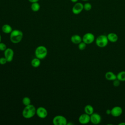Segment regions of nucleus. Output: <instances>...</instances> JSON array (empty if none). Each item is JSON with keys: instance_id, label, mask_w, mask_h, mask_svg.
<instances>
[{"instance_id": "a211bd4d", "label": "nucleus", "mask_w": 125, "mask_h": 125, "mask_svg": "<svg viewBox=\"0 0 125 125\" xmlns=\"http://www.w3.org/2000/svg\"><path fill=\"white\" fill-rule=\"evenodd\" d=\"M31 65L33 67L37 68V67H39L40 65V64H41L40 59L37 58V57L33 59L32 60V61H31Z\"/></svg>"}, {"instance_id": "5701e85b", "label": "nucleus", "mask_w": 125, "mask_h": 125, "mask_svg": "<svg viewBox=\"0 0 125 125\" xmlns=\"http://www.w3.org/2000/svg\"><path fill=\"white\" fill-rule=\"evenodd\" d=\"M86 44L83 41L81 42L80 43L78 44V48L80 50H83L84 49H85L86 47Z\"/></svg>"}, {"instance_id": "9b49d317", "label": "nucleus", "mask_w": 125, "mask_h": 125, "mask_svg": "<svg viewBox=\"0 0 125 125\" xmlns=\"http://www.w3.org/2000/svg\"><path fill=\"white\" fill-rule=\"evenodd\" d=\"M37 115L41 119H44L46 117L48 114V112L45 108L43 107H39L36 109Z\"/></svg>"}, {"instance_id": "6ab92c4d", "label": "nucleus", "mask_w": 125, "mask_h": 125, "mask_svg": "<svg viewBox=\"0 0 125 125\" xmlns=\"http://www.w3.org/2000/svg\"><path fill=\"white\" fill-rule=\"evenodd\" d=\"M41 8L40 4L38 2H33L31 5V9L33 12L38 11Z\"/></svg>"}, {"instance_id": "a878e982", "label": "nucleus", "mask_w": 125, "mask_h": 125, "mask_svg": "<svg viewBox=\"0 0 125 125\" xmlns=\"http://www.w3.org/2000/svg\"><path fill=\"white\" fill-rule=\"evenodd\" d=\"M7 62L6 58L5 57H1L0 58V64L1 65H3L6 63Z\"/></svg>"}, {"instance_id": "dca6fc26", "label": "nucleus", "mask_w": 125, "mask_h": 125, "mask_svg": "<svg viewBox=\"0 0 125 125\" xmlns=\"http://www.w3.org/2000/svg\"><path fill=\"white\" fill-rule=\"evenodd\" d=\"M1 29L2 32L5 34H10L13 30L12 27L8 24H5L3 25L1 27Z\"/></svg>"}, {"instance_id": "c756f323", "label": "nucleus", "mask_w": 125, "mask_h": 125, "mask_svg": "<svg viewBox=\"0 0 125 125\" xmlns=\"http://www.w3.org/2000/svg\"><path fill=\"white\" fill-rule=\"evenodd\" d=\"M118 125H125V122H121L118 124Z\"/></svg>"}, {"instance_id": "393cba45", "label": "nucleus", "mask_w": 125, "mask_h": 125, "mask_svg": "<svg viewBox=\"0 0 125 125\" xmlns=\"http://www.w3.org/2000/svg\"><path fill=\"white\" fill-rule=\"evenodd\" d=\"M7 48L6 45L3 42H0V51H4Z\"/></svg>"}, {"instance_id": "1a4fd4ad", "label": "nucleus", "mask_w": 125, "mask_h": 125, "mask_svg": "<svg viewBox=\"0 0 125 125\" xmlns=\"http://www.w3.org/2000/svg\"><path fill=\"white\" fill-rule=\"evenodd\" d=\"M14 52L12 49L8 48L4 51V57L6 58L7 62H11L12 61L14 57Z\"/></svg>"}, {"instance_id": "f03ea898", "label": "nucleus", "mask_w": 125, "mask_h": 125, "mask_svg": "<svg viewBox=\"0 0 125 125\" xmlns=\"http://www.w3.org/2000/svg\"><path fill=\"white\" fill-rule=\"evenodd\" d=\"M23 33L21 31L18 29L13 30L10 33V39L13 43H18L22 40Z\"/></svg>"}, {"instance_id": "bb28decb", "label": "nucleus", "mask_w": 125, "mask_h": 125, "mask_svg": "<svg viewBox=\"0 0 125 125\" xmlns=\"http://www.w3.org/2000/svg\"><path fill=\"white\" fill-rule=\"evenodd\" d=\"M106 114L107 115H111V109H107L106 111H105Z\"/></svg>"}, {"instance_id": "2eb2a0df", "label": "nucleus", "mask_w": 125, "mask_h": 125, "mask_svg": "<svg viewBox=\"0 0 125 125\" xmlns=\"http://www.w3.org/2000/svg\"><path fill=\"white\" fill-rule=\"evenodd\" d=\"M70 40L71 42L75 44H78L82 42V38L80 35L77 34L72 35L71 37Z\"/></svg>"}, {"instance_id": "7c9ffc66", "label": "nucleus", "mask_w": 125, "mask_h": 125, "mask_svg": "<svg viewBox=\"0 0 125 125\" xmlns=\"http://www.w3.org/2000/svg\"><path fill=\"white\" fill-rule=\"evenodd\" d=\"M1 35L0 34V42H1Z\"/></svg>"}, {"instance_id": "aec40b11", "label": "nucleus", "mask_w": 125, "mask_h": 125, "mask_svg": "<svg viewBox=\"0 0 125 125\" xmlns=\"http://www.w3.org/2000/svg\"><path fill=\"white\" fill-rule=\"evenodd\" d=\"M117 75V79L121 82L125 81V71H121L119 72Z\"/></svg>"}, {"instance_id": "b1692460", "label": "nucleus", "mask_w": 125, "mask_h": 125, "mask_svg": "<svg viewBox=\"0 0 125 125\" xmlns=\"http://www.w3.org/2000/svg\"><path fill=\"white\" fill-rule=\"evenodd\" d=\"M120 83H121V81H120L117 79L113 81V85L115 87H118L120 85Z\"/></svg>"}, {"instance_id": "f8f14e48", "label": "nucleus", "mask_w": 125, "mask_h": 125, "mask_svg": "<svg viewBox=\"0 0 125 125\" xmlns=\"http://www.w3.org/2000/svg\"><path fill=\"white\" fill-rule=\"evenodd\" d=\"M78 121L79 123L83 125L87 124L89 123L90 121V115L84 113L81 114L78 119Z\"/></svg>"}, {"instance_id": "2f4dec72", "label": "nucleus", "mask_w": 125, "mask_h": 125, "mask_svg": "<svg viewBox=\"0 0 125 125\" xmlns=\"http://www.w3.org/2000/svg\"><path fill=\"white\" fill-rule=\"evenodd\" d=\"M83 0V1H88L89 0Z\"/></svg>"}, {"instance_id": "4be33fe9", "label": "nucleus", "mask_w": 125, "mask_h": 125, "mask_svg": "<svg viewBox=\"0 0 125 125\" xmlns=\"http://www.w3.org/2000/svg\"><path fill=\"white\" fill-rule=\"evenodd\" d=\"M92 8V5L89 2H86L83 4V9L86 11H90Z\"/></svg>"}, {"instance_id": "0eeeda50", "label": "nucleus", "mask_w": 125, "mask_h": 125, "mask_svg": "<svg viewBox=\"0 0 125 125\" xmlns=\"http://www.w3.org/2000/svg\"><path fill=\"white\" fill-rule=\"evenodd\" d=\"M102 121L101 115L96 112H93L90 115V121L93 125H98Z\"/></svg>"}, {"instance_id": "6e6552de", "label": "nucleus", "mask_w": 125, "mask_h": 125, "mask_svg": "<svg viewBox=\"0 0 125 125\" xmlns=\"http://www.w3.org/2000/svg\"><path fill=\"white\" fill-rule=\"evenodd\" d=\"M83 10V4L81 2L75 3L72 8V12L75 15H78Z\"/></svg>"}, {"instance_id": "9d476101", "label": "nucleus", "mask_w": 125, "mask_h": 125, "mask_svg": "<svg viewBox=\"0 0 125 125\" xmlns=\"http://www.w3.org/2000/svg\"><path fill=\"white\" fill-rule=\"evenodd\" d=\"M123 113V109L120 106H115L111 109V115L114 117H119Z\"/></svg>"}, {"instance_id": "39448f33", "label": "nucleus", "mask_w": 125, "mask_h": 125, "mask_svg": "<svg viewBox=\"0 0 125 125\" xmlns=\"http://www.w3.org/2000/svg\"><path fill=\"white\" fill-rule=\"evenodd\" d=\"M67 123L66 119L62 115H57L53 119V124L54 125H66Z\"/></svg>"}, {"instance_id": "ddd939ff", "label": "nucleus", "mask_w": 125, "mask_h": 125, "mask_svg": "<svg viewBox=\"0 0 125 125\" xmlns=\"http://www.w3.org/2000/svg\"><path fill=\"white\" fill-rule=\"evenodd\" d=\"M104 77L106 80L108 81H113L117 79V75L112 71H107L105 73Z\"/></svg>"}, {"instance_id": "20e7f679", "label": "nucleus", "mask_w": 125, "mask_h": 125, "mask_svg": "<svg viewBox=\"0 0 125 125\" xmlns=\"http://www.w3.org/2000/svg\"><path fill=\"white\" fill-rule=\"evenodd\" d=\"M47 54V50L46 47L43 45H40L38 46L35 51V55L37 58L42 60L45 58Z\"/></svg>"}, {"instance_id": "7ed1b4c3", "label": "nucleus", "mask_w": 125, "mask_h": 125, "mask_svg": "<svg viewBox=\"0 0 125 125\" xmlns=\"http://www.w3.org/2000/svg\"><path fill=\"white\" fill-rule=\"evenodd\" d=\"M95 41L96 45L100 48H104L106 46L109 42L107 36L104 34L99 35Z\"/></svg>"}, {"instance_id": "412c9836", "label": "nucleus", "mask_w": 125, "mask_h": 125, "mask_svg": "<svg viewBox=\"0 0 125 125\" xmlns=\"http://www.w3.org/2000/svg\"><path fill=\"white\" fill-rule=\"evenodd\" d=\"M22 102L25 106H26V105H29L31 104V100L28 97H24L22 99Z\"/></svg>"}, {"instance_id": "423d86ee", "label": "nucleus", "mask_w": 125, "mask_h": 125, "mask_svg": "<svg viewBox=\"0 0 125 125\" xmlns=\"http://www.w3.org/2000/svg\"><path fill=\"white\" fill-rule=\"evenodd\" d=\"M95 40L94 35L90 32L86 33L83 35L82 37V41L86 44H89L93 43Z\"/></svg>"}, {"instance_id": "f3484780", "label": "nucleus", "mask_w": 125, "mask_h": 125, "mask_svg": "<svg viewBox=\"0 0 125 125\" xmlns=\"http://www.w3.org/2000/svg\"><path fill=\"white\" fill-rule=\"evenodd\" d=\"M84 113L90 115L94 112V107L91 104H86L84 107Z\"/></svg>"}, {"instance_id": "cd10ccee", "label": "nucleus", "mask_w": 125, "mask_h": 125, "mask_svg": "<svg viewBox=\"0 0 125 125\" xmlns=\"http://www.w3.org/2000/svg\"><path fill=\"white\" fill-rule=\"evenodd\" d=\"M39 0H28V1L31 3L33 2H38Z\"/></svg>"}, {"instance_id": "4468645a", "label": "nucleus", "mask_w": 125, "mask_h": 125, "mask_svg": "<svg viewBox=\"0 0 125 125\" xmlns=\"http://www.w3.org/2000/svg\"><path fill=\"white\" fill-rule=\"evenodd\" d=\"M106 36L108 41L111 42H115L118 40V36L115 33H109Z\"/></svg>"}, {"instance_id": "c85d7f7f", "label": "nucleus", "mask_w": 125, "mask_h": 125, "mask_svg": "<svg viewBox=\"0 0 125 125\" xmlns=\"http://www.w3.org/2000/svg\"><path fill=\"white\" fill-rule=\"evenodd\" d=\"M71 0V1L72 2H73V3H76V2H77L78 1V0Z\"/></svg>"}, {"instance_id": "f257e3e1", "label": "nucleus", "mask_w": 125, "mask_h": 125, "mask_svg": "<svg viewBox=\"0 0 125 125\" xmlns=\"http://www.w3.org/2000/svg\"><path fill=\"white\" fill-rule=\"evenodd\" d=\"M36 113V109L33 104H29L25 106L23 108L22 114L25 119H30L33 117Z\"/></svg>"}]
</instances>
